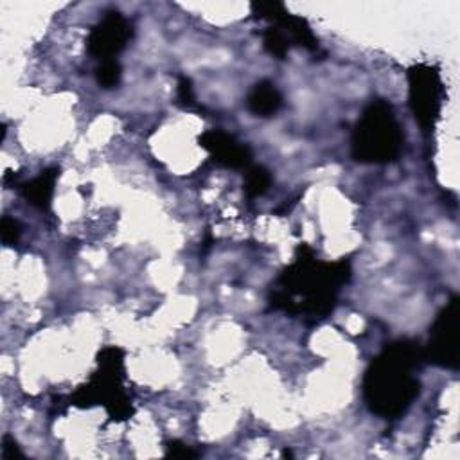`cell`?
<instances>
[{
  "instance_id": "1",
  "label": "cell",
  "mask_w": 460,
  "mask_h": 460,
  "mask_svg": "<svg viewBox=\"0 0 460 460\" xmlns=\"http://www.w3.org/2000/svg\"><path fill=\"white\" fill-rule=\"evenodd\" d=\"M350 275L349 259L343 257L334 262L320 261L313 248L300 244L295 261L273 282L268 302L271 309L318 322L332 313L338 295Z\"/></svg>"
},
{
  "instance_id": "12",
  "label": "cell",
  "mask_w": 460,
  "mask_h": 460,
  "mask_svg": "<svg viewBox=\"0 0 460 460\" xmlns=\"http://www.w3.org/2000/svg\"><path fill=\"white\" fill-rule=\"evenodd\" d=\"M271 172L262 165H250L244 174V194L248 199L262 196L271 187Z\"/></svg>"
},
{
  "instance_id": "17",
  "label": "cell",
  "mask_w": 460,
  "mask_h": 460,
  "mask_svg": "<svg viewBox=\"0 0 460 460\" xmlns=\"http://www.w3.org/2000/svg\"><path fill=\"white\" fill-rule=\"evenodd\" d=\"M165 456L172 458H198L199 453L194 451L190 446L180 442V440H171L165 444Z\"/></svg>"
},
{
  "instance_id": "2",
  "label": "cell",
  "mask_w": 460,
  "mask_h": 460,
  "mask_svg": "<svg viewBox=\"0 0 460 460\" xmlns=\"http://www.w3.org/2000/svg\"><path fill=\"white\" fill-rule=\"evenodd\" d=\"M426 361L424 350L411 340H395L372 358L363 376V401L381 419L401 417L420 394L415 372Z\"/></svg>"
},
{
  "instance_id": "13",
  "label": "cell",
  "mask_w": 460,
  "mask_h": 460,
  "mask_svg": "<svg viewBox=\"0 0 460 460\" xmlns=\"http://www.w3.org/2000/svg\"><path fill=\"white\" fill-rule=\"evenodd\" d=\"M262 47H264V50L270 56H273L277 59H286L291 43H289V40L284 36V32L279 27L270 25L262 32Z\"/></svg>"
},
{
  "instance_id": "9",
  "label": "cell",
  "mask_w": 460,
  "mask_h": 460,
  "mask_svg": "<svg viewBox=\"0 0 460 460\" xmlns=\"http://www.w3.org/2000/svg\"><path fill=\"white\" fill-rule=\"evenodd\" d=\"M198 142L214 158V162L226 169H248L252 165L253 155L250 146L221 129L203 131L198 137Z\"/></svg>"
},
{
  "instance_id": "16",
  "label": "cell",
  "mask_w": 460,
  "mask_h": 460,
  "mask_svg": "<svg viewBox=\"0 0 460 460\" xmlns=\"http://www.w3.org/2000/svg\"><path fill=\"white\" fill-rule=\"evenodd\" d=\"M176 99L183 108H198L196 102V95H194V88H192V81L187 75H180L178 77V86H176Z\"/></svg>"
},
{
  "instance_id": "4",
  "label": "cell",
  "mask_w": 460,
  "mask_h": 460,
  "mask_svg": "<svg viewBox=\"0 0 460 460\" xmlns=\"http://www.w3.org/2000/svg\"><path fill=\"white\" fill-rule=\"evenodd\" d=\"M97 363L99 372L79 388L74 402L83 406L102 404L111 419H128L133 410L120 385L124 379V352L119 347H106L99 352Z\"/></svg>"
},
{
  "instance_id": "7",
  "label": "cell",
  "mask_w": 460,
  "mask_h": 460,
  "mask_svg": "<svg viewBox=\"0 0 460 460\" xmlns=\"http://www.w3.org/2000/svg\"><path fill=\"white\" fill-rule=\"evenodd\" d=\"M133 36L131 23L119 11H108L99 23H95L86 38V50L99 61L115 59Z\"/></svg>"
},
{
  "instance_id": "14",
  "label": "cell",
  "mask_w": 460,
  "mask_h": 460,
  "mask_svg": "<svg viewBox=\"0 0 460 460\" xmlns=\"http://www.w3.org/2000/svg\"><path fill=\"white\" fill-rule=\"evenodd\" d=\"M120 77H122V66L117 59H108V61H101V65L97 66L95 70V79L97 83L110 90V88H115L119 86L120 83Z\"/></svg>"
},
{
  "instance_id": "18",
  "label": "cell",
  "mask_w": 460,
  "mask_h": 460,
  "mask_svg": "<svg viewBox=\"0 0 460 460\" xmlns=\"http://www.w3.org/2000/svg\"><path fill=\"white\" fill-rule=\"evenodd\" d=\"M0 458L2 460H14V458H25V453L20 449L18 442L11 435L2 437V446H0Z\"/></svg>"
},
{
  "instance_id": "15",
  "label": "cell",
  "mask_w": 460,
  "mask_h": 460,
  "mask_svg": "<svg viewBox=\"0 0 460 460\" xmlns=\"http://www.w3.org/2000/svg\"><path fill=\"white\" fill-rule=\"evenodd\" d=\"M0 237H2V243L7 246L16 244L22 237V225L11 216H4L0 221Z\"/></svg>"
},
{
  "instance_id": "8",
  "label": "cell",
  "mask_w": 460,
  "mask_h": 460,
  "mask_svg": "<svg viewBox=\"0 0 460 460\" xmlns=\"http://www.w3.org/2000/svg\"><path fill=\"white\" fill-rule=\"evenodd\" d=\"M252 13L261 18L271 22L275 27H279L284 36L289 40V43L307 49L309 52L318 50V40L307 23L305 18L291 14L284 4L280 2H253Z\"/></svg>"
},
{
  "instance_id": "5",
  "label": "cell",
  "mask_w": 460,
  "mask_h": 460,
  "mask_svg": "<svg viewBox=\"0 0 460 460\" xmlns=\"http://www.w3.org/2000/svg\"><path fill=\"white\" fill-rule=\"evenodd\" d=\"M408 99L415 120L424 133L433 131L442 110V77L431 65H413L408 68Z\"/></svg>"
},
{
  "instance_id": "10",
  "label": "cell",
  "mask_w": 460,
  "mask_h": 460,
  "mask_svg": "<svg viewBox=\"0 0 460 460\" xmlns=\"http://www.w3.org/2000/svg\"><path fill=\"white\" fill-rule=\"evenodd\" d=\"M59 172H61L59 167H49L41 171L36 178L25 181L20 187V192L27 199V203H31L38 210L47 212L52 203L54 185H56V180L59 178Z\"/></svg>"
},
{
  "instance_id": "11",
  "label": "cell",
  "mask_w": 460,
  "mask_h": 460,
  "mask_svg": "<svg viewBox=\"0 0 460 460\" xmlns=\"http://www.w3.org/2000/svg\"><path fill=\"white\" fill-rule=\"evenodd\" d=\"M280 90L268 79H262L253 84L246 97L248 110L257 117H271L282 108Z\"/></svg>"
},
{
  "instance_id": "19",
  "label": "cell",
  "mask_w": 460,
  "mask_h": 460,
  "mask_svg": "<svg viewBox=\"0 0 460 460\" xmlns=\"http://www.w3.org/2000/svg\"><path fill=\"white\" fill-rule=\"evenodd\" d=\"M282 456H293V453H291L289 449H284V451H282Z\"/></svg>"
},
{
  "instance_id": "3",
  "label": "cell",
  "mask_w": 460,
  "mask_h": 460,
  "mask_svg": "<svg viewBox=\"0 0 460 460\" xmlns=\"http://www.w3.org/2000/svg\"><path fill=\"white\" fill-rule=\"evenodd\" d=\"M404 146L401 124L385 99H374L361 111L350 137L352 158L359 164H390Z\"/></svg>"
},
{
  "instance_id": "6",
  "label": "cell",
  "mask_w": 460,
  "mask_h": 460,
  "mask_svg": "<svg viewBox=\"0 0 460 460\" xmlns=\"http://www.w3.org/2000/svg\"><path fill=\"white\" fill-rule=\"evenodd\" d=\"M422 350L426 361L449 370L458 368V296L440 309Z\"/></svg>"
}]
</instances>
